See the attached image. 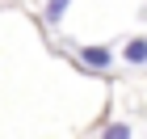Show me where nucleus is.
<instances>
[{
    "label": "nucleus",
    "mask_w": 147,
    "mask_h": 139,
    "mask_svg": "<svg viewBox=\"0 0 147 139\" xmlns=\"http://www.w3.org/2000/svg\"><path fill=\"white\" fill-rule=\"evenodd\" d=\"M80 63L88 72H109L113 68V51L109 46H80Z\"/></svg>",
    "instance_id": "nucleus-1"
},
{
    "label": "nucleus",
    "mask_w": 147,
    "mask_h": 139,
    "mask_svg": "<svg viewBox=\"0 0 147 139\" xmlns=\"http://www.w3.org/2000/svg\"><path fill=\"white\" fill-rule=\"evenodd\" d=\"M122 63L126 68H147V34L130 38V42L122 46Z\"/></svg>",
    "instance_id": "nucleus-2"
},
{
    "label": "nucleus",
    "mask_w": 147,
    "mask_h": 139,
    "mask_svg": "<svg viewBox=\"0 0 147 139\" xmlns=\"http://www.w3.org/2000/svg\"><path fill=\"white\" fill-rule=\"evenodd\" d=\"M67 9H71V0H46V4H42V21L46 25H59Z\"/></svg>",
    "instance_id": "nucleus-3"
},
{
    "label": "nucleus",
    "mask_w": 147,
    "mask_h": 139,
    "mask_svg": "<svg viewBox=\"0 0 147 139\" xmlns=\"http://www.w3.org/2000/svg\"><path fill=\"white\" fill-rule=\"evenodd\" d=\"M101 139H135V131H130V122H109L101 131Z\"/></svg>",
    "instance_id": "nucleus-4"
}]
</instances>
